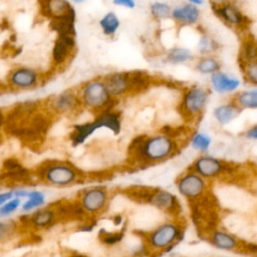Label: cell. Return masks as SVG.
Masks as SVG:
<instances>
[{
    "mask_svg": "<svg viewBox=\"0 0 257 257\" xmlns=\"http://www.w3.org/2000/svg\"><path fill=\"white\" fill-rule=\"evenodd\" d=\"M107 195L102 188H92L87 190L81 197L80 204L84 211L95 213L100 211L106 202Z\"/></svg>",
    "mask_w": 257,
    "mask_h": 257,
    "instance_id": "5bb4252c",
    "label": "cell"
},
{
    "mask_svg": "<svg viewBox=\"0 0 257 257\" xmlns=\"http://www.w3.org/2000/svg\"><path fill=\"white\" fill-rule=\"evenodd\" d=\"M257 59V40L252 35L243 38L238 53V65L242 69L244 65L250 61Z\"/></svg>",
    "mask_w": 257,
    "mask_h": 257,
    "instance_id": "44dd1931",
    "label": "cell"
},
{
    "mask_svg": "<svg viewBox=\"0 0 257 257\" xmlns=\"http://www.w3.org/2000/svg\"><path fill=\"white\" fill-rule=\"evenodd\" d=\"M112 4L114 6L124 7L127 9H134L136 7V1L135 0H112Z\"/></svg>",
    "mask_w": 257,
    "mask_h": 257,
    "instance_id": "f35d334b",
    "label": "cell"
},
{
    "mask_svg": "<svg viewBox=\"0 0 257 257\" xmlns=\"http://www.w3.org/2000/svg\"><path fill=\"white\" fill-rule=\"evenodd\" d=\"M48 107L57 114H70L76 111L81 105L78 90L67 88L48 99Z\"/></svg>",
    "mask_w": 257,
    "mask_h": 257,
    "instance_id": "5b68a950",
    "label": "cell"
},
{
    "mask_svg": "<svg viewBox=\"0 0 257 257\" xmlns=\"http://www.w3.org/2000/svg\"><path fill=\"white\" fill-rule=\"evenodd\" d=\"M152 82V76L144 70L128 71V88L132 92H141L147 89Z\"/></svg>",
    "mask_w": 257,
    "mask_h": 257,
    "instance_id": "603a6c76",
    "label": "cell"
},
{
    "mask_svg": "<svg viewBox=\"0 0 257 257\" xmlns=\"http://www.w3.org/2000/svg\"><path fill=\"white\" fill-rule=\"evenodd\" d=\"M56 215L53 209H39L28 216L29 223L36 228H48L55 223Z\"/></svg>",
    "mask_w": 257,
    "mask_h": 257,
    "instance_id": "7402d4cb",
    "label": "cell"
},
{
    "mask_svg": "<svg viewBox=\"0 0 257 257\" xmlns=\"http://www.w3.org/2000/svg\"><path fill=\"white\" fill-rule=\"evenodd\" d=\"M78 94L83 106L94 111L112 109L114 98L109 94L101 76L82 83Z\"/></svg>",
    "mask_w": 257,
    "mask_h": 257,
    "instance_id": "6da1fadb",
    "label": "cell"
},
{
    "mask_svg": "<svg viewBox=\"0 0 257 257\" xmlns=\"http://www.w3.org/2000/svg\"><path fill=\"white\" fill-rule=\"evenodd\" d=\"M212 243L215 247L223 250H231L238 245L236 239L233 236L221 231H216L213 233Z\"/></svg>",
    "mask_w": 257,
    "mask_h": 257,
    "instance_id": "f1b7e54d",
    "label": "cell"
},
{
    "mask_svg": "<svg viewBox=\"0 0 257 257\" xmlns=\"http://www.w3.org/2000/svg\"><path fill=\"white\" fill-rule=\"evenodd\" d=\"M71 3H74V4H82L84 3L86 0H69Z\"/></svg>",
    "mask_w": 257,
    "mask_h": 257,
    "instance_id": "bcb514c9",
    "label": "cell"
},
{
    "mask_svg": "<svg viewBox=\"0 0 257 257\" xmlns=\"http://www.w3.org/2000/svg\"><path fill=\"white\" fill-rule=\"evenodd\" d=\"M98 25L104 36L113 37L120 27V20L113 11H108L99 19Z\"/></svg>",
    "mask_w": 257,
    "mask_h": 257,
    "instance_id": "4316f807",
    "label": "cell"
},
{
    "mask_svg": "<svg viewBox=\"0 0 257 257\" xmlns=\"http://www.w3.org/2000/svg\"><path fill=\"white\" fill-rule=\"evenodd\" d=\"M246 136L247 138L249 139H254V140H257V124L252 126L247 133H246Z\"/></svg>",
    "mask_w": 257,
    "mask_h": 257,
    "instance_id": "7bdbcfd3",
    "label": "cell"
},
{
    "mask_svg": "<svg viewBox=\"0 0 257 257\" xmlns=\"http://www.w3.org/2000/svg\"><path fill=\"white\" fill-rule=\"evenodd\" d=\"M243 248L247 252L257 254V244H255V243H244Z\"/></svg>",
    "mask_w": 257,
    "mask_h": 257,
    "instance_id": "b9f144b4",
    "label": "cell"
},
{
    "mask_svg": "<svg viewBox=\"0 0 257 257\" xmlns=\"http://www.w3.org/2000/svg\"><path fill=\"white\" fill-rule=\"evenodd\" d=\"M76 53V40L73 35H57L51 49V63L56 69L69 65Z\"/></svg>",
    "mask_w": 257,
    "mask_h": 257,
    "instance_id": "3957f363",
    "label": "cell"
},
{
    "mask_svg": "<svg viewBox=\"0 0 257 257\" xmlns=\"http://www.w3.org/2000/svg\"><path fill=\"white\" fill-rule=\"evenodd\" d=\"M210 139L202 134H197L194 139L192 140V146L197 149V150H201V151H205L209 148L210 146Z\"/></svg>",
    "mask_w": 257,
    "mask_h": 257,
    "instance_id": "74e56055",
    "label": "cell"
},
{
    "mask_svg": "<svg viewBox=\"0 0 257 257\" xmlns=\"http://www.w3.org/2000/svg\"><path fill=\"white\" fill-rule=\"evenodd\" d=\"M201 17V11L198 6L185 3L183 5L172 8L171 18L180 25H193L196 24Z\"/></svg>",
    "mask_w": 257,
    "mask_h": 257,
    "instance_id": "7c38bea8",
    "label": "cell"
},
{
    "mask_svg": "<svg viewBox=\"0 0 257 257\" xmlns=\"http://www.w3.org/2000/svg\"><path fill=\"white\" fill-rule=\"evenodd\" d=\"M240 106H238L235 102H230L217 106L214 109V116L221 124H226L234 119L240 113Z\"/></svg>",
    "mask_w": 257,
    "mask_h": 257,
    "instance_id": "83f0119b",
    "label": "cell"
},
{
    "mask_svg": "<svg viewBox=\"0 0 257 257\" xmlns=\"http://www.w3.org/2000/svg\"><path fill=\"white\" fill-rule=\"evenodd\" d=\"M1 179L7 182L26 183L30 181V172L24 168L16 159L9 158L3 163V173Z\"/></svg>",
    "mask_w": 257,
    "mask_h": 257,
    "instance_id": "8fae6325",
    "label": "cell"
},
{
    "mask_svg": "<svg viewBox=\"0 0 257 257\" xmlns=\"http://www.w3.org/2000/svg\"><path fill=\"white\" fill-rule=\"evenodd\" d=\"M101 118L97 115L92 121L74 124L72 126V132L70 134V141L73 147H77L83 144L88 137H90L93 132L97 128L103 127V123H101Z\"/></svg>",
    "mask_w": 257,
    "mask_h": 257,
    "instance_id": "2e32d148",
    "label": "cell"
},
{
    "mask_svg": "<svg viewBox=\"0 0 257 257\" xmlns=\"http://www.w3.org/2000/svg\"><path fill=\"white\" fill-rule=\"evenodd\" d=\"M56 218L63 220H80L84 215V209L80 203H64L54 210Z\"/></svg>",
    "mask_w": 257,
    "mask_h": 257,
    "instance_id": "cb8c5ba5",
    "label": "cell"
},
{
    "mask_svg": "<svg viewBox=\"0 0 257 257\" xmlns=\"http://www.w3.org/2000/svg\"><path fill=\"white\" fill-rule=\"evenodd\" d=\"M210 79L213 89L218 93L232 92L240 85V80L238 78L230 76L221 70L211 74Z\"/></svg>",
    "mask_w": 257,
    "mask_h": 257,
    "instance_id": "d6986e66",
    "label": "cell"
},
{
    "mask_svg": "<svg viewBox=\"0 0 257 257\" xmlns=\"http://www.w3.org/2000/svg\"><path fill=\"white\" fill-rule=\"evenodd\" d=\"M5 122V114L3 113V111L0 109V127L4 125Z\"/></svg>",
    "mask_w": 257,
    "mask_h": 257,
    "instance_id": "f6af8a7d",
    "label": "cell"
},
{
    "mask_svg": "<svg viewBox=\"0 0 257 257\" xmlns=\"http://www.w3.org/2000/svg\"><path fill=\"white\" fill-rule=\"evenodd\" d=\"M222 64L220 60L214 56L211 55H201L197 58L195 62V69L201 73V74H213L215 72H218L221 70Z\"/></svg>",
    "mask_w": 257,
    "mask_h": 257,
    "instance_id": "d4e9b609",
    "label": "cell"
},
{
    "mask_svg": "<svg viewBox=\"0 0 257 257\" xmlns=\"http://www.w3.org/2000/svg\"><path fill=\"white\" fill-rule=\"evenodd\" d=\"M149 203L154 205L160 210L163 211H168L170 213H176L180 210V204L177 200V198L172 195L169 192L162 191V190H157L155 191L150 200Z\"/></svg>",
    "mask_w": 257,
    "mask_h": 257,
    "instance_id": "e0dca14e",
    "label": "cell"
},
{
    "mask_svg": "<svg viewBox=\"0 0 257 257\" xmlns=\"http://www.w3.org/2000/svg\"><path fill=\"white\" fill-rule=\"evenodd\" d=\"M188 3H191V4H194L196 6H199V5H203L204 4V0H187Z\"/></svg>",
    "mask_w": 257,
    "mask_h": 257,
    "instance_id": "ee69618b",
    "label": "cell"
},
{
    "mask_svg": "<svg viewBox=\"0 0 257 257\" xmlns=\"http://www.w3.org/2000/svg\"><path fill=\"white\" fill-rule=\"evenodd\" d=\"M109 94L114 98L130 91L128 71H110L101 76Z\"/></svg>",
    "mask_w": 257,
    "mask_h": 257,
    "instance_id": "30bf717a",
    "label": "cell"
},
{
    "mask_svg": "<svg viewBox=\"0 0 257 257\" xmlns=\"http://www.w3.org/2000/svg\"><path fill=\"white\" fill-rule=\"evenodd\" d=\"M38 3L40 14L49 20L75 11L69 0H38Z\"/></svg>",
    "mask_w": 257,
    "mask_h": 257,
    "instance_id": "9c48e42d",
    "label": "cell"
},
{
    "mask_svg": "<svg viewBox=\"0 0 257 257\" xmlns=\"http://www.w3.org/2000/svg\"><path fill=\"white\" fill-rule=\"evenodd\" d=\"M180 233V229L174 224H165L156 229L150 236L151 244L156 248H164L175 241Z\"/></svg>",
    "mask_w": 257,
    "mask_h": 257,
    "instance_id": "9a60e30c",
    "label": "cell"
},
{
    "mask_svg": "<svg viewBox=\"0 0 257 257\" xmlns=\"http://www.w3.org/2000/svg\"><path fill=\"white\" fill-rule=\"evenodd\" d=\"M174 149L172 140L167 136H158L146 140L139 155L148 160L156 161L168 157Z\"/></svg>",
    "mask_w": 257,
    "mask_h": 257,
    "instance_id": "8992f818",
    "label": "cell"
},
{
    "mask_svg": "<svg viewBox=\"0 0 257 257\" xmlns=\"http://www.w3.org/2000/svg\"><path fill=\"white\" fill-rule=\"evenodd\" d=\"M209 94L201 86H192L186 90L182 99V108L190 114H196L205 107Z\"/></svg>",
    "mask_w": 257,
    "mask_h": 257,
    "instance_id": "ba28073f",
    "label": "cell"
},
{
    "mask_svg": "<svg viewBox=\"0 0 257 257\" xmlns=\"http://www.w3.org/2000/svg\"><path fill=\"white\" fill-rule=\"evenodd\" d=\"M42 81L41 73L30 66L19 65L12 68L7 76L9 87L16 90L33 89Z\"/></svg>",
    "mask_w": 257,
    "mask_h": 257,
    "instance_id": "277c9868",
    "label": "cell"
},
{
    "mask_svg": "<svg viewBox=\"0 0 257 257\" xmlns=\"http://www.w3.org/2000/svg\"><path fill=\"white\" fill-rule=\"evenodd\" d=\"M235 103L243 108H257V90H245L235 96Z\"/></svg>",
    "mask_w": 257,
    "mask_h": 257,
    "instance_id": "4dcf8cb0",
    "label": "cell"
},
{
    "mask_svg": "<svg viewBox=\"0 0 257 257\" xmlns=\"http://www.w3.org/2000/svg\"><path fill=\"white\" fill-rule=\"evenodd\" d=\"M241 71L248 82L257 85V59L246 63Z\"/></svg>",
    "mask_w": 257,
    "mask_h": 257,
    "instance_id": "836d02e7",
    "label": "cell"
},
{
    "mask_svg": "<svg viewBox=\"0 0 257 257\" xmlns=\"http://www.w3.org/2000/svg\"><path fill=\"white\" fill-rule=\"evenodd\" d=\"M13 197H14V195H13V191L0 193V206H2V205H3L4 203H6L7 201L11 200Z\"/></svg>",
    "mask_w": 257,
    "mask_h": 257,
    "instance_id": "ab89813d",
    "label": "cell"
},
{
    "mask_svg": "<svg viewBox=\"0 0 257 257\" xmlns=\"http://www.w3.org/2000/svg\"><path fill=\"white\" fill-rule=\"evenodd\" d=\"M21 204L20 198H12L11 200L4 203L2 206H0V219L5 218L12 214L14 211H16Z\"/></svg>",
    "mask_w": 257,
    "mask_h": 257,
    "instance_id": "8d00e7d4",
    "label": "cell"
},
{
    "mask_svg": "<svg viewBox=\"0 0 257 257\" xmlns=\"http://www.w3.org/2000/svg\"><path fill=\"white\" fill-rule=\"evenodd\" d=\"M99 240L106 245H113L119 242L123 237V232H107L104 229H101L98 233Z\"/></svg>",
    "mask_w": 257,
    "mask_h": 257,
    "instance_id": "e575fe53",
    "label": "cell"
},
{
    "mask_svg": "<svg viewBox=\"0 0 257 257\" xmlns=\"http://www.w3.org/2000/svg\"><path fill=\"white\" fill-rule=\"evenodd\" d=\"M39 175L48 184L63 187L74 183L78 173L71 165L61 162H49L41 167V173Z\"/></svg>",
    "mask_w": 257,
    "mask_h": 257,
    "instance_id": "7a4b0ae2",
    "label": "cell"
},
{
    "mask_svg": "<svg viewBox=\"0 0 257 257\" xmlns=\"http://www.w3.org/2000/svg\"><path fill=\"white\" fill-rule=\"evenodd\" d=\"M178 189L183 196L190 199H196L204 192L205 183L199 175L188 174L179 181Z\"/></svg>",
    "mask_w": 257,
    "mask_h": 257,
    "instance_id": "4fadbf2b",
    "label": "cell"
},
{
    "mask_svg": "<svg viewBox=\"0 0 257 257\" xmlns=\"http://www.w3.org/2000/svg\"><path fill=\"white\" fill-rule=\"evenodd\" d=\"M30 191H27L25 189H17L16 191H13V195L16 198H27Z\"/></svg>",
    "mask_w": 257,
    "mask_h": 257,
    "instance_id": "60d3db41",
    "label": "cell"
},
{
    "mask_svg": "<svg viewBox=\"0 0 257 257\" xmlns=\"http://www.w3.org/2000/svg\"><path fill=\"white\" fill-rule=\"evenodd\" d=\"M150 12L156 20H166L171 18L172 7L166 2L155 1L150 6Z\"/></svg>",
    "mask_w": 257,
    "mask_h": 257,
    "instance_id": "1f68e13d",
    "label": "cell"
},
{
    "mask_svg": "<svg viewBox=\"0 0 257 257\" xmlns=\"http://www.w3.org/2000/svg\"><path fill=\"white\" fill-rule=\"evenodd\" d=\"M197 47L200 55H211L220 49V44L216 39L204 33L199 38Z\"/></svg>",
    "mask_w": 257,
    "mask_h": 257,
    "instance_id": "f546056e",
    "label": "cell"
},
{
    "mask_svg": "<svg viewBox=\"0 0 257 257\" xmlns=\"http://www.w3.org/2000/svg\"><path fill=\"white\" fill-rule=\"evenodd\" d=\"M196 172L203 177H215L222 173L225 169V165L219 160L212 157H202L195 163Z\"/></svg>",
    "mask_w": 257,
    "mask_h": 257,
    "instance_id": "ffe728a7",
    "label": "cell"
},
{
    "mask_svg": "<svg viewBox=\"0 0 257 257\" xmlns=\"http://www.w3.org/2000/svg\"><path fill=\"white\" fill-rule=\"evenodd\" d=\"M212 10L224 23L230 27H235L237 29H246L249 25L250 20L242 11L232 2L215 5L212 4Z\"/></svg>",
    "mask_w": 257,
    "mask_h": 257,
    "instance_id": "52a82bcc",
    "label": "cell"
},
{
    "mask_svg": "<svg viewBox=\"0 0 257 257\" xmlns=\"http://www.w3.org/2000/svg\"><path fill=\"white\" fill-rule=\"evenodd\" d=\"M193 59H195V55L190 49L182 46H175L167 51L165 62L171 64H182Z\"/></svg>",
    "mask_w": 257,
    "mask_h": 257,
    "instance_id": "484cf974",
    "label": "cell"
},
{
    "mask_svg": "<svg viewBox=\"0 0 257 257\" xmlns=\"http://www.w3.org/2000/svg\"><path fill=\"white\" fill-rule=\"evenodd\" d=\"M68 257H87V256H84V255H81V254H73V255H70Z\"/></svg>",
    "mask_w": 257,
    "mask_h": 257,
    "instance_id": "7dc6e473",
    "label": "cell"
},
{
    "mask_svg": "<svg viewBox=\"0 0 257 257\" xmlns=\"http://www.w3.org/2000/svg\"><path fill=\"white\" fill-rule=\"evenodd\" d=\"M45 203V195L40 191H30L27 197V201L22 205V209L25 212L31 211L35 208L42 206Z\"/></svg>",
    "mask_w": 257,
    "mask_h": 257,
    "instance_id": "d6a6232c",
    "label": "cell"
},
{
    "mask_svg": "<svg viewBox=\"0 0 257 257\" xmlns=\"http://www.w3.org/2000/svg\"><path fill=\"white\" fill-rule=\"evenodd\" d=\"M16 231V224L13 221H0V242L7 241Z\"/></svg>",
    "mask_w": 257,
    "mask_h": 257,
    "instance_id": "d590c367",
    "label": "cell"
},
{
    "mask_svg": "<svg viewBox=\"0 0 257 257\" xmlns=\"http://www.w3.org/2000/svg\"><path fill=\"white\" fill-rule=\"evenodd\" d=\"M76 11L68 13L62 17L49 20V27L56 35H73L76 36Z\"/></svg>",
    "mask_w": 257,
    "mask_h": 257,
    "instance_id": "ac0fdd59",
    "label": "cell"
}]
</instances>
